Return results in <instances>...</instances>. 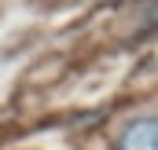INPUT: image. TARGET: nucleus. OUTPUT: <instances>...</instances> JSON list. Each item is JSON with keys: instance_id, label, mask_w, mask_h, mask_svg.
I'll use <instances>...</instances> for the list:
<instances>
[{"instance_id": "obj_1", "label": "nucleus", "mask_w": 158, "mask_h": 150, "mask_svg": "<svg viewBox=\"0 0 158 150\" xmlns=\"http://www.w3.org/2000/svg\"><path fill=\"white\" fill-rule=\"evenodd\" d=\"M118 150H158V117H136L125 124Z\"/></svg>"}]
</instances>
